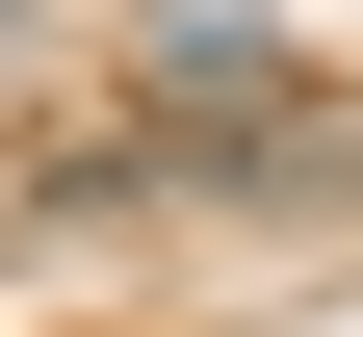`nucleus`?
<instances>
[{"label": "nucleus", "mask_w": 363, "mask_h": 337, "mask_svg": "<svg viewBox=\"0 0 363 337\" xmlns=\"http://www.w3.org/2000/svg\"><path fill=\"white\" fill-rule=\"evenodd\" d=\"M234 130H311V53L286 26H130V156H234Z\"/></svg>", "instance_id": "obj_1"}]
</instances>
